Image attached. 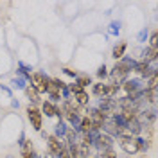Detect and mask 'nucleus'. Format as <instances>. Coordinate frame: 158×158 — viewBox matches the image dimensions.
<instances>
[{"instance_id":"obj_1","label":"nucleus","mask_w":158,"mask_h":158,"mask_svg":"<svg viewBox=\"0 0 158 158\" xmlns=\"http://www.w3.org/2000/svg\"><path fill=\"white\" fill-rule=\"evenodd\" d=\"M133 69H135V59L122 58V59H118L117 65L113 67V70H111V77L117 79V81H120V79H126V77H128V74Z\"/></svg>"},{"instance_id":"obj_2","label":"nucleus","mask_w":158,"mask_h":158,"mask_svg":"<svg viewBox=\"0 0 158 158\" xmlns=\"http://www.w3.org/2000/svg\"><path fill=\"white\" fill-rule=\"evenodd\" d=\"M31 86L36 90V92H47L49 88V83H50V77L49 76H45L43 72H32L31 74Z\"/></svg>"},{"instance_id":"obj_3","label":"nucleus","mask_w":158,"mask_h":158,"mask_svg":"<svg viewBox=\"0 0 158 158\" xmlns=\"http://www.w3.org/2000/svg\"><path fill=\"white\" fill-rule=\"evenodd\" d=\"M94 146H97V149L102 153V151H108V149H113V138L106 135V133H102V131H99L95 140H94Z\"/></svg>"},{"instance_id":"obj_4","label":"nucleus","mask_w":158,"mask_h":158,"mask_svg":"<svg viewBox=\"0 0 158 158\" xmlns=\"http://www.w3.org/2000/svg\"><path fill=\"white\" fill-rule=\"evenodd\" d=\"M88 117H90V120H92V129H94V131H101V128L104 126V122L108 120V115H104L99 108L92 110V113H90Z\"/></svg>"},{"instance_id":"obj_5","label":"nucleus","mask_w":158,"mask_h":158,"mask_svg":"<svg viewBox=\"0 0 158 158\" xmlns=\"http://www.w3.org/2000/svg\"><path fill=\"white\" fill-rule=\"evenodd\" d=\"M27 117H29L32 128L36 131H41V118H43V115H41V111L36 106H29L27 108Z\"/></svg>"},{"instance_id":"obj_6","label":"nucleus","mask_w":158,"mask_h":158,"mask_svg":"<svg viewBox=\"0 0 158 158\" xmlns=\"http://www.w3.org/2000/svg\"><path fill=\"white\" fill-rule=\"evenodd\" d=\"M47 146H49V153L52 156H58L59 153H61V149L65 148V142L61 140V138L54 137V135H49L47 137Z\"/></svg>"},{"instance_id":"obj_7","label":"nucleus","mask_w":158,"mask_h":158,"mask_svg":"<svg viewBox=\"0 0 158 158\" xmlns=\"http://www.w3.org/2000/svg\"><path fill=\"white\" fill-rule=\"evenodd\" d=\"M120 148H122V151L124 153H128L129 156L131 155H135V153H138V146H137V140H135V137H122L120 138Z\"/></svg>"},{"instance_id":"obj_8","label":"nucleus","mask_w":158,"mask_h":158,"mask_svg":"<svg viewBox=\"0 0 158 158\" xmlns=\"http://www.w3.org/2000/svg\"><path fill=\"white\" fill-rule=\"evenodd\" d=\"M133 70H135V72H138L140 76H144L146 79L151 77L153 74H156V72H155V69H151V67H149V63H148V61H144V59L135 61V69H133Z\"/></svg>"},{"instance_id":"obj_9","label":"nucleus","mask_w":158,"mask_h":158,"mask_svg":"<svg viewBox=\"0 0 158 158\" xmlns=\"http://www.w3.org/2000/svg\"><path fill=\"white\" fill-rule=\"evenodd\" d=\"M43 113L47 115V117H59L61 118V111H59V108L54 104V102H50V101H45L43 102Z\"/></svg>"},{"instance_id":"obj_10","label":"nucleus","mask_w":158,"mask_h":158,"mask_svg":"<svg viewBox=\"0 0 158 158\" xmlns=\"http://www.w3.org/2000/svg\"><path fill=\"white\" fill-rule=\"evenodd\" d=\"M94 94L97 97H110V85H104V83H97L94 85Z\"/></svg>"},{"instance_id":"obj_11","label":"nucleus","mask_w":158,"mask_h":158,"mask_svg":"<svg viewBox=\"0 0 158 158\" xmlns=\"http://www.w3.org/2000/svg\"><path fill=\"white\" fill-rule=\"evenodd\" d=\"M126 49H128V45H126L124 41H120V43H117V45L113 47L111 56H113L115 59H122V58H124V52H126Z\"/></svg>"},{"instance_id":"obj_12","label":"nucleus","mask_w":158,"mask_h":158,"mask_svg":"<svg viewBox=\"0 0 158 158\" xmlns=\"http://www.w3.org/2000/svg\"><path fill=\"white\" fill-rule=\"evenodd\" d=\"M79 131H81V133H90V131H94V129H92V120H90V117H81Z\"/></svg>"},{"instance_id":"obj_13","label":"nucleus","mask_w":158,"mask_h":158,"mask_svg":"<svg viewBox=\"0 0 158 158\" xmlns=\"http://www.w3.org/2000/svg\"><path fill=\"white\" fill-rule=\"evenodd\" d=\"M74 97H76V104H77V106H86V104H88V101H90L88 94H86L85 90H83V92H79V94H76Z\"/></svg>"},{"instance_id":"obj_14","label":"nucleus","mask_w":158,"mask_h":158,"mask_svg":"<svg viewBox=\"0 0 158 158\" xmlns=\"http://www.w3.org/2000/svg\"><path fill=\"white\" fill-rule=\"evenodd\" d=\"M76 85H77V86H81V88L85 90L86 86H88V85H92V79H90L88 74H81V76L77 74V81H76Z\"/></svg>"},{"instance_id":"obj_15","label":"nucleus","mask_w":158,"mask_h":158,"mask_svg":"<svg viewBox=\"0 0 158 158\" xmlns=\"http://www.w3.org/2000/svg\"><path fill=\"white\" fill-rule=\"evenodd\" d=\"M67 131H69V128H67V124L63 122V120H59L58 124H56V135L54 137H58V138H65V135H67Z\"/></svg>"},{"instance_id":"obj_16","label":"nucleus","mask_w":158,"mask_h":158,"mask_svg":"<svg viewBox=\"0 0 158 158\" xmlns=\"http://www.w3.org/2000/svg\"><path fill=\"white\" fill-rule=\"evenodd\" d=\"M25 94H27V97H29V101L32 102V104L40 102V94L32 88V86H25Z\"/></svg>"},{"instance_id":"obj_17","label":"nucleus","mask_w":158,"mask_h":158,"mask_svg":"<svg viewBox=\"0 0 158 158\" xmlns=\"http://www.w3.org/2000/svg\"><path fill=\"white\" fill-rule=\"evenodd\" d=\"M158 56V49L156 47H149L146 52H144V61H148V63H151V61H155Z\"/></svg>"},{"instance_id":"obj_18","label":"nucleus","mask_w":158,"mask_h":158,"mask_svg":"<svg viewBox=\"0 0 158 158\" xmlns=\"http://www.w3.org/2000/svg\"><path fill=\"white\" fill-rule=\"evenodd\" d=\"M11 85H13V88L25 90V79H23V77H15L13 81H11Z\"/></svg>"},{"instance_id":"obj_19","label":"nucleus","mask_w":158,"mask_h":158,"mask_svg":"<svg viewBox=\"0 0 158 158\" xmlns=\"http://www.w3.org/2000/svg\"><path fill=\"white\" fill-rule=\"evenodd\" d=\"M58 158H72V155H70V149L67 148V144H65V148L61 149V153L58 155Z\"/></svg>"},{"instance_id":"obj_20","label":"nucleus","mask_w":158,"mask_h":158,"mask_svg":"<svg viewBox=\"0 0 158 158\" xmlns=\"http://www.w3.org/2000/svg\"><path fill=\"white\" fill-rule=\"evenodd\" d=\"M118 31H120V22H113L110 25V32L111 34H118Z\"/></svg>"},{"instance_id":"obj_21","label":"nucleus","mask_w":158,"mask_h":158,"mask_svg":"<svg viewBox=\"0 0 158 158\" xmlns=\"http://www.w3.org/2000/svg\"><path fill=\"white\" fill-rule=\"evenodd\" d=\"M101 158H117V155H115L113 149H108V151H102L101 153Z\"/></svg>"},{"instance_id":"obj_22","label":"nucleus","mask_w":158,"mask_h":158,"mask_svg":"<svg viewBox=\"0 0 158 158\" xmlns=\"http://www.w3.org/2000/svg\"><path fill=\"white\" fill-rule=\"evenodd\" d=\"M97 76H99L101 79H104L106 76H108V70H106V67H104V65H102V67H99V70H97Z\"/></svg>"},{"instance_id":"obj_23","label":"nucleus","mask_w":158,"mask_h":158,"mask_svg":"<svg viewBox=\"0 0 158 158\" xmlns=\"http://www.w3.org/2000/svg\"><path fill=\"white\" fill-rule=\"evenodd\" d=\"M63 72H65V74H67V76H72V77H77V72H76V70L65 69V70H63Z\"/></svg>"},{"instance_id":"obj_24","label":"nucleus","mask_w":158,"mask_h":158,"mask_svg":"<svg viewBox=\"0 0 158 158\" xmlns=\"http://www.w3.org/2000/svg\"><path fill=\"white\" fill-rule=\"evenodd\" d=\"M156 32H155V34H153V36H151V41H149V43H151V47H156Z\"/></svg>"},{"instance_id":"obj_25","label":"nucleus","mask_w":158,"mask_h":158,"mask_svg":"<svg viewBox=\"0 0 158 158\" xmlns=\"http://www.w3.org/2000/svg\"><path fill=\"white\" fill-rule=\"evenodd\" d=\"M146 36H148V32H146V31H142V32L138 34V40H140V41H144V38H146Z\"/></svg>"}]
</instances>
